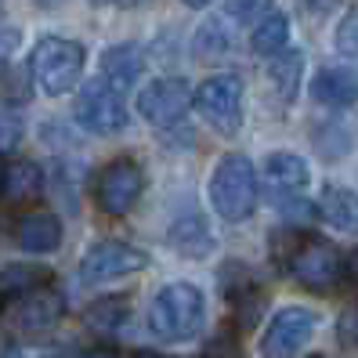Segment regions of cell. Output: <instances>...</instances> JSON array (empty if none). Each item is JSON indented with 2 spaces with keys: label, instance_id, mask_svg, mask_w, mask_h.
Listing matches in <instances>:
<instances>
[{
  "label": "cell",
  "instance_id": "6da1fadb",
  "mask_svg": "<svg viewBox=\"0 0 358 358\" xmlns=\"http://www.w3.org/2000/svg\"><path fill=\"white\" fill-rule=\"evenodd\" d=\"M145 326L159 344H188L206 326V293L196 282H163L145 311Z\"/></svg>",
  "mask_w": 358,
  "mask_h": 358
},
{
  "label": "cell",
  "instance_id": "7a4b0ae2",
  "mask_svg": "<svg viewBox=\"0 0 358 358\" xmlns=\"http://www.w3.org/2000/svg\"><path fill=\"white\" fill-rule=\"evenodd\" d=\"M206 196H210V206L214 214L224 221V224H243L257 206V196H261V174L254 171L243 152H224L214 171H210V185H206Z\"/></svg>",
  "mask_w": 358,
  "mask_h": 358
},
{
  "label": "cell",
  "instance_id": "3957f363",
  "mask_svg": "<svg viewBox=\"0 0 358 358\" xmlns=\"http://www.w3.org/2000/svg\"><path fill=\"white\" fill-rule=\"evenodd\" d=\"M83 66H87V51H83V44L66 36H44L29 55V76L48 98L76 91Z\"/></svg>",
  "mask_w": 358,
  "mask_h": 358
},
{
  "label": "cell",
  "instance_id": "277c9868",
  "mask_svg": "<svg viewBox=\"0 0 358 358\" xmlns=\"http://www.w3.org/2000/svg\"><path fill=\"white\" fill-rule=\"evenodd\" d=\"M73 120H76V127L91 131L98 138H113V134L127 131L131 113H127V105H123V94L113 91L109 83L98 76V80L83 83V87L76 91V98H73Z\"/></svg>",
  "mask_w": 358,
  "mask_h": 358
},
{
  "label": "cell",
  "instance_id": "5b68a950",
  "mask_svg": "<svg viewBox=\"0 0 358 358\" xmlns=\"http://www.w3.org/2000/svg\"><path fill=\"white\" fill-rule=\"evenodd\" d=\"M192 105L206 120V127H214L224 138L239 134V127H243V80L236 73L206 76L192 94Z\"/></svg>",
  "mask_w": 358,
  "mask_h": 358
},
{
  "label": "cell",
  "instance_id": "8992f818",
  "mask_svg": "<svg viewBox=\"0 0 358 358\" xmlns=\"http://www.w3.org/2000/svg\"><path fill=\"white\" fill-rule=\"evenodd\" d=\"M319 333V311L304 304H286L268 319L261 333V358H297Z\"/></svg>",
  "mask_w": 358,
  "mask_h": 358
},
{
  "label": "cell",
  "instance_id": "52a82bcc",
  "mask_svg": "<svg viewBox=\"0 0 358 358\" xmlns=\"http://www.w3.org/2000/svg\"><path fill=\"white\" fill-rule=\"evenodd\" d=\"M149 268V254L134 243H123V239H101L94 243L87 254L80 257V282L87 286H101V282H116V279H127L134 271Z\"/></svg>",
  "mask_w": 358,
  "mask_h": 358
},
{
  "label": "cell",
  "instance_id": "ba28073f",
  "mask_svg": "<svg viewBox=\"0 0 358 358\" xmlns=\"http://www.w3.org/2000/svg\"><path fill=\"white\" fill-rule=\"evenodd\" d=\"M145 192V171L141 163L131 156H120L109 166H101V174L94 178V203L101 214L109 217H123L138 206Z\"/></svg>",
  "mask_w": 358,
  "mask_h": 358
},
{
  "label": "cell",
  "instance_id": "9c48e42d",
  "mask_svg": "<svg viewBox=\"0 0 358 358\" xmlns=\"http://www.w3.org/2000/svg\"><path fill=\"white\" fill-rule=\"evenodd\" d=\"M286 271L297 279L304 289H333L336 282L344 279V257L341 250L326 239H304L293 246V254L286 261Z\"/></svg>",
  "mask_w": 358,
  "mask_h": 358
},
{
  "label": "cell",
  "instance_id": "30bf717a",
  "mask_svg": "<svg viewBox=\"0 0 358 358\" xmlns=\"http://www.w3.org/2000/svg\"><path fill=\"white\" fill-rule=\"evenodd\" d=\"M192 87L181 76H159L138 91V116L152 127H174L192 109Z\"/></svg>",
  "mask_w": 358,
  "mask_h": 358
},
{
  "label": "cell",
  "instance_id": "8fae6325",
  "mask_svg": "<svg viewBox=\"0 0 358 358\" xmlns=\"http://www.w3.org/2000/svg\"><path fill=\"white\" fill-rule=\"evenodd\" d=\"M311 185V166L297 152H271L261 166V188L279 210L297 203Z\"/></svg>",
  "mask_w": 358,
  "mask_h": 358
},
{
  "label": "cell",
  "instance_id": "7c38bea8",
  "mask_svg": "<svg viewBox=\"0 0 358 358\" xmlns=\"http://www.w3.org/2000/svg\"><path fill=\"white\" fill-rule=\"evenodd\" d=\"M66 293L55 289V286H40L33 293L18 301H8L4 308V322L18 333H40V329H51L62 322V315H66Z\"/></svg>",
  "mask_w": 358,
  "mask_h": 358
},
{
  "label": "cell",
  "instance_id": "4fadbf2b",
  "mask_svg": "<svg viewBox=\"0 0 358 358\" xmlns=\"http://www.w3.org/2000/svg\"><path fill=\"white\" fill-rule=\"evenodd\" d=\"M11 239L22 254L48 257V254H58L62 243H66V224H62L55 210H33V214H22L15 221Z\"/></svg>",
  "mask_w": 358,
  "mask_h": 358
},
{
  "label": "cell",
  "instance_id": "5bb4252c",
  "mask_svg": "<svg viewBox=\"0 0 358 358\" xmlns=\"http://www.w3.org/2000/svg\"><path fill=\"white\" fill-rule=\"evenodd\" d=\"M145 51L138 44H116L101 51V80L109 83L113 91H134L138 80L145 76Z\"/></svg>",
  "mask_w": 358,
  "mask_h": 358
},
{
  "label": "cell",
  "instance_id": "9a60e30c",
  "mask_svg": "<svg viewBox=\"0 0 358 358\" xmlns=\"http://www.w3.org/2000/svg\"><path fill=\"white\" fill-rule=\"evenodd\" d=\"M166 246L185 261H203L214 254V231L203 214H185L166 228Z\"/></svg>",
  "mask_w": 358,
  "mask_h": 358
},
{
  "label": "cell",
  "instance_id": "2e32d148",
  "mask_svg": "<svg viewBox=\"0 0 358 358\" xmlns=\"http://www.w3.org/2000/svg\"><path fill=\"white\" fill-rule=\"evenodd\" d=\"M319 217L333 228V231H348V236H358V192L348 185H326L319 203Z\"/></svg>",
  "mask_w": 358,
  "mask_h": 358
},
{
  "label": "cell",
  "instance_id": "e0dca14e",
  "mask_svg": "<svg viewBox=\"0 0 358 358\" xmlns=\"http://www.w3.org/2000/svg\"><path fill=\"white\" fill-rule=\"evenodd\" d=\"M311 98L319 105H329V109H351L358 101V76L341 66L319 69L311 76Z\"/></svg>",
  "mask_w": 358,
  "mask_h": 358
},
{
  "label": "cell",
  "instance_id": "ac0fdd59",
  "mask_svg": "<svg viewBox=\"0 0 358 358\" xmlns=\"http://www.w3.org/2000/svg\"><path fill=\"white\" fill-rule=\"evenodd\" d=\"M48 188V174L33 159H11L0 178V196L11 203H33Z\"/></svg>",
  "mask_w": 358,
  "mask_h": 358
},
{
  "label": "cell",
  "instance_id": "d6986e66",
  "mask_svg": "<svg viewBox=\"0 0 358 358\" xmlns=\"http://www.w3.org/2000/svg\"><path fill=\"white\" fill-rule=\"evenodd\" d=\"M51 286V268L48 264H33V261H11L0 264V301H18L26 293Z\"/></svg>",
  "mask_w": 358,
  "mask_h": 358
},
{
  "label": "cell",
  "instance_id": "ffe728a7",
  "mask_svg": "<svg viewBox=\"0 0 358 358\" xmlns=\"http://www.w3.org/2000/svg\"><path fill=\"white\" fill-rule=\"evenodd\" d=\"M231 48H236V36H231V26L224 22V15H214L206 22L196 26V36H192V55L199 62H217L224 58Z\"/></svg>",
  "mask_w": 358,
  "mask_h": 358
},
{
  "label": "cell",
  "instance_id": "44dd1931",
  "mask_svg": "<svg viewBox=\"0 0 358 358\" xmlns=\"http://www.w3.org/2000/svg\"><path fill=\"white\" fill-rule=\"evenodd\" d=\"M131 311H134L131 301H127V297H116V293H113V297H98L87 311H83V322H87V329L109 336V333H120L123 326L131 322Z\"/></svg>",
  "mask_w": 358,
  "mask_h": 358
},
{
  "label": "cell",
  "instance_id": "7402d4cb",
  "mask_svg": "<svg viewBox=\"0 0 358 358\" xmlns=\"http://www.w3.org/2000/svg\"><path fill=\"white\" fill-rule=\"evenodd\" d=\"M286 44H289V15H282V11H271L268 18H261L254 26V33H250V48L261 58L282 55Z\"/></svg>",
  "mask_w": 358,
  "mask_h": 358
},
{
  "label": "cell",
  "instance_id": "603a6c76",
  "mask_svg": "<svg viewBox=\"0 0 358 358\" xmlns=\"http://www.w3.org/2000/svg\"><path fill=\"white\" fill-rule=\"evenodd\" d=\"M268 80H271V87H275V94L289 105L293 98H297L301 80H304V55L301 51L275 55V58H271V66H268Z\"/></svg>",
  "mask_w": 358,
  "mask_h": 358
},
{
  "label": "cell",
  "instance_id": "cb8c5ba5",
  "mask_svg": "<svg viewBox=\"0 0 358 358\" xmlns=\"http://www.w3.org/2000/svg\"><path fill=\"white\" fill-rule=\"evenodd\" d=\"M48 178H51V192H58L62 199H66L69 210H76L80 185H83V163L80 159H55Z\"/></svg>",
  "mask_w": 358,
  "mask_h": 358
},
{
  "label": "cell",
  "instance_id": "d4e9b609",
  "mask_svg": "<svg viewBox=\"0 0 358 358\" xmlns=\"http://www.w3.org/2000/svg\"><path fill=\"white\" fill-rule=\"evenodd\" d=\"M261 315H264V293L257 286H250L243 293H236L231 297V319H236V326H257L261 322Z\"/></svg>",
  "mask_w": 358,
  "mask_h": 358
},
{
  "label": "cell",
  "instance_id": "484cf974",
  "mask_svg": "<svg viewBox=\"0 0 358 358\" xmlns=\"http://www.w3.org/2000/svg\"><path fill=\"white\" fill-rule=\"evenodd\" d=\"M22 134H26V127H22L18 109H15V105H8V101H0V156L15 152L18 145H22Z\"/></svg>",
  "mask_w": 358,
  "mask_h": 358
},
{
  "label": "cell",
  "instance_id": "4316f807",
  "mask_svg": "<svg viewBox=\"0 0 358 358\" xmlns=\"http://www.w3.org/2000/svg\"><path fill=\"white\" fill-rule=\"evenodd\" d=\"M271 0H224V11L231 22H243V26H257L261 18H268L271 11Z\"/></svg>",
  "mask_w": 358,
  "mask_h": 358
},
{
  "label": "cell",
  "instance_id": "83f0119b",
  "mask_svg": "<svg viewBox=\"0 0 358 358\" xmlns=\"http://www.w3.org/2000/svg\"><path fill=\"white\" fill-rule=\"evenodd\" d=\"M333 44H336V51H341V55L358 58V8H351V11L341 18V26H336Z\"/></svg>",
  "mask_w": 358,
  "mask_h": 358
},
{
  "label": "cell",
  "instance_id": "f1b7e54d",
  "mask_svg": "<svg viewBox=\"0 0 358 358\" xmlns=\"http://www.w3.org/2000/svg\"><path fill=\"white\" fill-rule=\"evenodd\" d=\"M315 141H319V152H322L326 159H341V156H348V149H351V138H348V131H341V127H329V138L319 131V134H315Z\"/></svg>",
  "mask_w": 358,
  "mask_h": 358
},
{
  "label": "cell",
  "instance_id": "f546056e",
  "mask_svg": "<svg viewBox=\"0 0 358 358\" xmlns=\"http://www.w3.org/2000/svg\"><path fill=\"white\" fill-rule=\"evenodd\" d=\"M0 358H66V355L48 344H8L0 351Z\"/></svg>",
  "mask_w": 358,
  "mask_h": 358
},
{
  "label": "cell",
  "instance_id": "4dcf8cb0",
  "mask_svg": "<svg viewBox=\"0 0 358 358\" xmlns=\"http://www.w3.org/2000/svg\"><path fill=\"white\" fill-rule=\"evenodd\" d=\"M336 341L348 344V348H358V304H351L341 319H336Z\"/></svg>",
  "mask_w": 358,
  "mask_h": 358
},
{
  "label": "cell",
  "instance_id": "1f68e13d",
  "mask_svg": "<svg viewBox=\"0 0 358 358\" xmlns=\"http://www.w3.org/2000/svg\"><path fill=\"white\" fill-rule=\"evenodd\" d=\"M206 358H236V341H231V333H217L214 341L206 344Z\"/></svg>",
  "mask_w": 358,
  "mask_h": 358
},
{
  "label": "cell",
  "instance_id": "d6a6232c",
  "mask_svg": "<svg viewBox=\"0 0 358 358\" xmlns=\"http://www.w3.org/2000/svg\"><path fill=\"white\" fill-rule=\"evenodd\" d=\"M15 48H18V29H0V66L15 55Z\"/></svg>",
  "mask_w": 358,
  "mask_h": 358
},
{
  "label": "cell",
  "instance_id": "836d02e7",
  "mask_svg": "<svg viewBox=\"0 0 358 358\" xmlns=\"http://www.w3.org/2000/svg\"><path fill=\"white\" fill-rule=\"evenodd\" d=\"M76 358H123V355L113 351V348H91V351H83V355H76Z\"/></svg>",
  "mask_w": 358,
  "mask_h": 358
},
{
  "label": "cell",
  "instance_id": "e575fe53",
  "mask_svg": "<svg viewBox=\"0 0 358 358\" xmlns=\"http://www.w3.org/2000/svg\"><path fill=\"white\" fill-rule=\"evenodd\" d=\"M344 275H351V279H358V246L351 250V254L344 257Z\"/></svg>",
  "mask_w": 358,
  "mask_h": 358
},
{
  "label": "cell",
  "instance_id": "d590c367",
  "mask_svg": "<svg viewBox=\"0 0 358 358\" xmlns=\"http://www.w3.org/2000/svg\"><path fill=\"white\" fill-rule=\"evenodd\" d=\"M120 8H141V4H149V0H116Z\"/></svg>",
  "mask_w": 358,
  "mask_h": 358
},
{
  "label": "cell",
  "instance_id": "8d00e7d4",
  "mask_svg": "<svg viewBox=\"0 0 358 358\" xmlns=\"http://www.w3.org/2000/svg\"><path fill=\"white\" fill-rule=\"evenodd\" d=\"M181 4H185V8H206L210 0H181Z\"/></svg>",
  "mask_w": 358,
  "mask_h": 358
},
{
  "label": "cell",
  "instance_id": "74e56055",
  "mask_svg": "<svg viewBox=\"0 0 358 358\" xmlns=\"http://www.w3.org/2000/svg\"><path fill=\"white\" fill-rule=\"evenodd\" d=\"M94 8H105V4H116V0H91Z\"/></svg>",
  "mask_w": 358,
  "mask_h": 358
},
{
  "label": "cell",
  "instance_id": "f35d334b",
  "mask_svg": "<svg viewBox=\"0 0 358 358\" xmlns=\"http://www.w3.org/2000/svg\"><path fill=\"white\" fill-rule=\"evenodd\" d=\"M131 358H159V355H149V351H138V355H131Z\"/></svg>",
  "mask_w": 358,
  "mask_h": 358
},
{
  "label": "cell",
  "instance_id": "ab89813d",
  "mask_svg": "<svg viewBox=\"0 0 358 358\" xmlns=\"http://www.w3.org/2000/svg\"><path fill=\"white\" fill-rule=\"evenodd\" d=\"M40 4H51V0H40Z\"/></svg>",
  "mask_w": 358,
  "mask_h": 358
},
{
  "label": "cell",
  "instance_id": "60d3db41",
  "mask_svg": "<svg viewBox=\"0 0 358 358\" xmlns=\"http://www.w3.org/2000/svg\"><path fill=\"white\" fill-rule=\"evenodd\" d=\"M0 178H4V166H0Z\"/></svg>",
  "mask_w": 358,
  "mask_h": 358
},
{
  "label": "cell",
  "instance_id": "b9f144b4",
  "mask_svg": "<svg viewBox=\"0 0 358 358\" xmlns=\"http://www.w3.org/2000/svg\"><path fill=\"white\" fill-rule=\"evenodd\" d=\"M315 358H322V355H315Z\"/></svg>",
  "mask_w": 358,
  "mask_h": 358
}]
</instances>
